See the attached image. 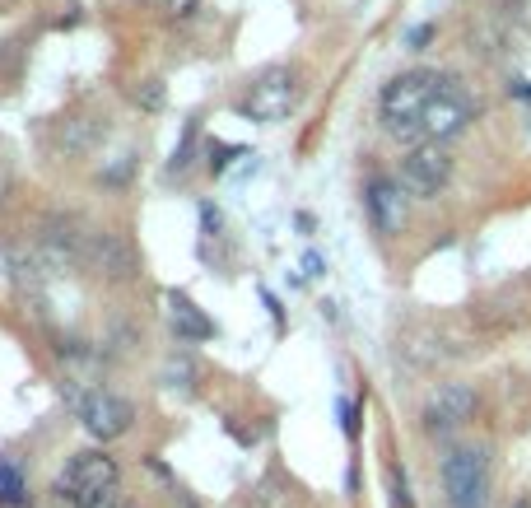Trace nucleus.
<instances>
[{
  "instance_id": "nucleus-1",
  "label": "nucleus",
  "mask_w": 531,
  "mask_h": 508,
  "mask_svg": "<svg viewBox=\"0 0 531 508\" xmlns=\"http://www.w3.org/2000/svg\"><path fill=\"white\" fill-rule=\"evenodd\" d=\"M443 85H447L443 70H405V75H396V80L383 89V98H378L387 136L420 149V122H424L429 103L443 94Z\"/></svg>"
},
{
  "instance_id": "nucleus-2",
  "label": "nucleus",
  "mask_w": 531,
  "mask_h": 508,
  "mask_svg": "<svg viewBox=\"0 0 531 508\" xmlns=\"http://www.w3.org/2000/svg\"><path fill=\"white\" fill-rule=\"evenodd\" d=\"M117 485H121L117 457H107V452H75L66 462V472L56 476L52 494L66 508H103V503L117 499Z\"/></svg>"
},
{
  "instance_id": "nucleus-3",
  "label": "nucleus",
  "mask_w": 531,
  "mask_h": 508,
  "mask_svg": "<svg viewBox=\"0 0 531 508\" xmlns=\"http://www.w3.org/2000/svg\"><path fill=\"white\" fill-rule=\"evenodd\" d=\"M438 481H443L447 508H489V490H495L489 448H485V443L447 448L443 462H438Z\"/></svg>"
},
{
  "instance_id": "nucleus-4",
  "label": "nucleus",
  "mask_w": 531,
  "mask_h": 508,
  "mask_svg": "<svg viewBox=\"0 0 531 508\" xmlns=\"http://www.w3.org/2000/svg\"><path fill=\"white\" fill-rule=\"evenodd\" d=\"M475 94L457 80V75H447V85H443V94L429 103V112H424V122H420V145H443V140H453V136H462L471 122H475Z\"/></svg>"
},
{
  "instance_id": "nucleus-5",
  "label": "nucleus",
  "mask_w": 531,
  "mask_h": 508,
  "mask_svg": "<svg viewBox=\"0 0 531 508\" xmlns=\"http://www.w3.org/2000/svg\"><path fill=\"white\" fill-rule=\"evenodd\" d=\"M294 103H299V75L294 70H284V66H271V70H261L257 80H252V89H248V98L238 103V112L248 117V122H284V117L294 112Z\"/></svg>"
},
{
  "instance_id": "nucleus-6",
  "label": "nucleus",
  "mask_w": 531,
  "mask_h": 508,
  "mask_svg": "<svg viewBox=\"0 0 531 508\" xmlns=\"http://www.w3.org/2000/svg\"><path fill=\"white\" fill-rule=\"evenodd\" d=\"M70 401H75V415H79V424H85V434L98 439V443L121 439L136 420V406L127 397L107 392V387H98V392H70Z\"/></svg>"
},
{
  "instance_id": "nucleus-7",
  "label": "nucleus",
  "mask_w": 531,
  "mask_h": 508,
  "mask_svg": "<svg viewBox=\"0 0 531 508\" xmlns=\"http://www.w3.org/2000/svg\"><path fill=\"white\" fill-rule=\"evenodd\" d=\"M447 178H453V159H447L443 145H420V149H411V154H405V164H401V173H396L401 191H405L411 201H434L438 191L447 187Z\"/></svg>"
},
{
  "instance_id": "nucleus-8",
  "label": "nucleus",
  "mask_w": 531,
  "mask_h": 508,
  "mask_svg": "<svg viewBox=\"0 0 531 508\" xmlns=\"http://www.w3.org/2000/svg\"><path fill=\"white\" fill-rule=\"evenodd\" d=\"M475 406H480V397L471 382H443L424 401V429L429 434H453V429H462L475 415Z\"/></svg>"
},
{
  "instance_id": "nucleus-9",
  "label": "nucleus",
  "mask_w": 531,
  "mask_h": 508,
  "mask_svg": "<svg viewBox=\"0 0 531 508\" xmlns=\"http://www.w3.org/2000/svg\"><path fill=\"white\" fill-rule=\"evenodd\" d=\"M79 266L98 270V276H112V280H131V276H136V252H131V243L121 239V233H112V229H89L85 261H79Z\"/></svg>"
},
{
  "instance_id": "nucleus-10",
  "label": "nucleus",
  "mask_w": 531,
  "mask_h": 508,
  "mask_svg": "<svg viewBox=\"0 0 531 508\" xmlns=\"http://www.w3.org/2000/svg\"><path fill=\"white\" fill-rule=\"evenodd\" d=\"M363 206H369V219L378 233H401L405 229V191L396 178H373L369 191H363Z\"/></svg>"
},
{
  "instance_id": "nucleus-11",
  "label": "nucleus",
  "mask_w": 531,
  "mask_h": 508,
  "mask_svg": "<svg viewBox=\"0 0 531 508\" xmlns=\"http://www.w3.org/2000/svg\"><path fill=\"white\" fill-rule=\"evenodd\" d=\"M168 322H173L178 340H210L215 336V322L187 294H168Z\"/></svg>"
},
{
  "instance_id": "nucleus-12",
  "label": "nucleus",
  "mask_w": 531,
  "mask_h": 508,
  "mask_svg": "<svg viewBox=\"0 0 531 508\" xmlns=\"http://www.w3.org/2000/svg\"><path fill=\"white\" fill-rule=\"evenodd\" d=\"M0 503H5V508H28L33 503L28 481L15 472V462H0Z\"/></svg>"
},
{
  "instance_id": "nucleus-13",
  "label": "nucleus",
  "mask_w": 531,
  "mask_h": 508,
  "mask_svg": "<svg viewBox=\"0 0 531 508\" xmlns=\"http://www.w3.org/2000/svg\"><path fill=\"white\" fill-rule=\"evenodd\" d=\"M103 131H107V127H103V122H94V117H75V122H66L61 140H66V149H89Z\"/></svg>"
},
{
  "instance_id": "nucleus-14",
  "label": "nucleus",
  "mask_w": 531,
  "mask_h": 508,
  "mask_svg": "<svg viewBox=\"0 0 531 508\" xmlns=\"http://www.w3.org/2000/svg\"><path fill=\"white\" fill-rule=\"evenodd\" d=\"M392 503H396V508H415L411 485H405V472H392Z\"/></svg>"
},
{
  "instance_id": "nucleus-15",
  "label": "nucleus",
  "mask_w": 531,
  "mask_h": 508,
  "mask_svg": "<svg viewBox=\"0 0 531 508\" xmlns=\"http://www.w3.org/2000/svg\"><path fill=\"white\" fill-rule=\"evenodd\" d=\"M233 154H242L238 145H210V173H224Z\"/></svg>"
},
{
  "instance_id": "nucleus-16",
  "label": "nucleus",
  "mask_w": 531,
  "mask_h": 508,
  "mask_svg": "<svg viewBox=\"0 0 531 508\" xmlns=\"http://www.w3.org/2000/svg\"><path fill=\"white\" fill-rule=\"evenodd\" d=\"M136 103H145V107H158V103H163V85H158V80H149L145 89H136Z\"/></svg>"
},
{
  "instance_id": "nucleus-17",
  "label": "nucleus",
  "mask_w": 531,
  "mask_h": 508,
  "mask_svg": "<svg viewBox=\"0 0 531 508\" xmlns=\"http://www.w3.org/2000/svg\"><path fill=\"white\" fill-rule=\"evenodd\" d=\"M131 168H136V154H121V164H112L103 178H107V182H127V173H131Z\"/></svg>"
},
{
  "instance_id": "nucleus-18",
  "label": "nucleus",
  "mask_w": 531,
  "mask_h": 508,
  "mask_svg": "<svg viewBox=\"0 0 531 508\" xmlns=\"http://www.w3.org/2000/svg\"><path fill=\"white\" fill-rule=\"evenodd\" d=\"M429 37H434V28H429V24H420V28H411V33H405V43H411V47L420 52V47L429 43Z\"/></svg>"
},
{
  "instance_id": "nucleus-19",
  "label": "nucleus",
  "mask_w": 531,
  "mask_h": 508,
  "mask_svg": "<svg viewBox=\"0 0 531 508\" xmlns=\"http://www.w3.org/2000/svg\"><path fill=\"white\" fill-rule=\"evenodd\" d=\"M200 219H206V233H220V224H224V215L215 206H200Z\"/></svg>"
},
{
  "instance_id": "nucleus-20",
  "label": "nucleus",
  "mask_w": 531,
  "mask_h": 508,
  "mask_svg": "<svg viewBox=\"0 0 531 508\" xmlns=\"http://www.w3.org/2000/svg\"><path fill=\"white\" fill-rule=\"evenodd\" d=\"M5 197H10V164L0 159V201H5Z\"/></svg>"
},
{
  "instance_id": "nucleus-21",
  "label": "nucleus",
  "mask_w": 531,
  "mask_h": 508,
  "mask_svg": "<svg viewBox=\"0 0 531 508\" xmlns=\"http://www.w3.org/2000/svg\"><path fill=\"white\" fill-rule=\"evenodd\" d=\"M341 420H345V434H354V406L341 401Z\"/></svg>"
},
{
  "instance_id": "nucleus-22",
  "label": "nucleus",
  "mask_w": 531,
  "mask_h": 508,
  "mask_svg": "<svg viewBox=\"0 0 531 508\" xmlns=\"http://www.w3.org/2000/svg\"><path fill=\"white\" fill-rule=\"evenodd\" d=\"M508 89H513V94H517V98H526V103H531V89H526V80H513V85H508Z\"/></svg>"
},
{
  "instance_id": "nucleus-23",
  "label": "nucleus",
  "mask_w": 531,
  "mask_h": 508,
  "mask_svg": "<svg viewBox=\"0 0 531 508\" xmlns=\"http://www.w3.org/2000/svg\"><path fill=\"white\" fill-rule=\"evenodd\" d=\"M103 508H131V503H121V499H112V503H103Z\"/></svg>"
},
{
  "instance_id": "nucleus-24",
  "label": "nucleus",
  "mask_w": 531,
  "mask_h": 508,
  "mask_svg": "<svg viewBox=\"0 0 531 508\" xmlns=\"http://www.w3.org/2000/svg\"><path fill=\"white\" fill-rule=\"evenodd\" d=\"M513 508H531V499H517V503H513Z\"/></svg>"
}]
</instances>
